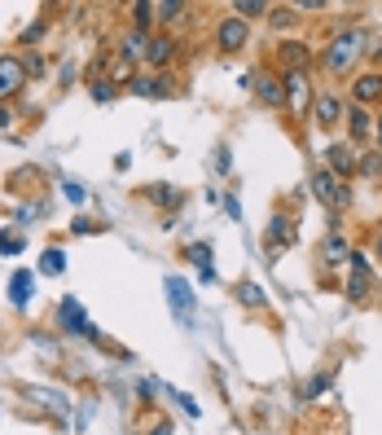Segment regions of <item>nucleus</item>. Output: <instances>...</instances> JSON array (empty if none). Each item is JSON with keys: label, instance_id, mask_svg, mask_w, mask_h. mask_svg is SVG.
<instances>
[{"label": "nucleus", "instance_id": "1", "mask_svg": "<svg viewBox=\"0 0 382 435\" xmlns=\"http://www.w3.org/2000/svg\"><path fill=\"white\" fill-rule=\"evenodd\" d=\"M364 53V31L360 27H352V31H343V36L325 48V71H334V75H343L347 66H356V58Z\"/></svg>", "mask_w": 382, "mask_h": 435}, {"label": "nucleus", "instance_id": "2", "mask_svg": "<svg viewBox=\"0 0 382 435\" xmlns=\"http://www.w3.org/2000/svg\"><path fill=\"white\" fill-rule=\"evenodd\" d=\"M312 194H317V203H325L329 211L347 207V198H352V189H347L334 172H312Z\"/></svg>", "mask_w": 382, "mask_h": 435}, {"label": "nucleus", "instance_id": "3", "mask_svg": "<svg viewBox=\"0 0 382 435\" xmlns=\"http://www.w3.org/2000/svg\"><path fill=\"white\" fill-rule=\"evenodd\" d=\"M57 321H62V330H71V334H84V339H97V330L88 326V316H84V308H79V299H71V295L62 299V308H57Z\"/></svg>", "mask_w": 382, "mask_h": 435}, {"label": "nucleus", "instance_id": "4", "mask_svg": "<svg viewBox=\"0 0 382 435\" xmlns=\"http://www.w3.org/2000/svg\"><path fill=\"white\" fill-rule=\"evenodd\" d=\"M27 83V62L22 58H0V102H9Z\"/></svg>", "mask_w": 382, "mask_h": 435}, {"label": "nucleus", "instance_id": "5", "mask_svg": "<svg viewBox=\"0 0 382 435\" xmlns=\"http://www.w3.org/2000/svg\"><path fill=\"white\" fill-rule=\"evenodd\" d=\"M369 290H374V273H369V260H364V255H356V250H352V281H347V299H356V304H360V299L369 295Z\"/></svg>", "mask_w": 382, "mask_h": 435}, {"label": "nucleus", "instance_id": "6", "mask_svg": "<svg viewBox=\"0 0 382 435\" xmlns=\"http://www.w3.org/2000/svg\"><path fill=\"white\" fill-rule=\"evenodd\" d=\"M215 44H220V53H242V44H246V22H242V18H224L220 31H215Z\"/></svg>", "mask_w": 382, "mask_h": 435}, {"label": "nucleus", "instance_id": "7", "mask_svg": "<svg viewBox=\"0 0 382 435\" xmlns=\"http://www.w3.org/2000/svg\"><path fill=\"white\" fill-rule=\"evenodd\" d=\"M168 299H172V312L189 326V321H193V290H189L180 277H168Z\"/></svg>", "mask_w": 382, "mask_h": 435}, {"label": "nucleus", "instance_id": "8", "mask_svg": "<svg viewBox=\"0 0 382 435\" xmlns=\"http://www.w3.org/2000/svg\"><path fill=\"white\" fill-rule=\"evenodd\" d=\"M352 102H356V106H374V102H382V75H378V71H364V75L352 83Z\"/></svg>", "mask_w": 382, "mask_h": 435}, {"label": "nucleus", "instance_id": "9", "mask_svg": "<svg viewBox=\"0 0 382 435\" xmlns=\"http://www.w3.org/2000/svg\"><path fill=\"white\" fill-rule=\"evenodd\" d=\"M347 260H352V246H347V238H343V233H329L325 246H321V264H325V269H343Z\"/></svg>", "mask_w": 382, "mask_h": 435}, {"label": "nucleus", "instance_id": "10", "mask_svg": "<svg viewBox=\"0 0 382 435\" xmlns=\"http://www.w3.org/2000/svg\"><path fill=\"white\" fill-rule=\"evenodd\" d=\"M308 97H312L308 75H303V71H290V75H286V102H290L299 114H303V110H308Z\"/></svg>", "mask_w": 382, "mask_h": 435}, {"label": "nucleus", "instance_id": "11", "mask_svg": "<svg viewBox=\"0 0 382 435\" xmlns=\"http://www.w3.org/2000/svg\"><path fill=\"white\" fill-rule=\"evenodd\" d=\"M294 242V220L290 215H273V225H268V250L277 255V250H286Z\"/></svg>", "mask_w": 382, "mask_h": 435}, {"label": "nucleus", "instance_id": "12", "mask_svg": "<svg viewBox=\"0 0 382 435\" xmlns=\"http://www.w3.org/2000/svg\"><path fill=\"white\" fill-rule=\"evenodd\" d=\"M312 114H317V128H334L339 119H343V102L339 97H317V102H312Z\"/></svg>", "mask_w": 382, "mask_h": 435}, {"label": "nucleus", "instance_id": "13", "mask_svg": "<svg viewBox=\"0 0 382 435\" xmlns=\"http://www.w3.org/2000/svg\"><path fill=\"white\" fill-rule=\"evenodd\" d=\"M356 149L352 145H334V149H329V172H334V176H352L356 172Z\"/></svg>", "mask_w": 382, "mask_h": 435}, {"label": "nucleus", "instance_id": "14", "mask_svg": "<svg viewBox=\"0 0 382 435\" xmlns=\"http://www.w3.org/2000/svg\"><path fill=\"white\" fill-rule=\"evenodd\" d=\"M31 295H36V277H31L27 269H22V273H13V281H9V299H13L18 308H27V304H31Z\"/></svg>", "mask_w": 382, "mask_h": 435}, {"label": "nucleus", "instance_id": "15", "mask_svg": "<svg viewBox=\"0 0 382 435\" xmlns=\"http://www.w3.org/2000/svg\"><path fill=\"white\" fill-rule=\"evenodd\" d=\"M22 396H27V400H36V405H44V409H53V413H66V409H71V405H66V396L44 392V387H22Z\"/></svg>", "mask_w": 382, "mask_h": 435}, {"label": "nucleus", "instance_id": "16", "mask_svg": "<svg viewBox=\"0 0 382 435\" xmlns=\"http://www.w3.org/2000/svg\"><path fill=\"white\" fill-rule=\"evenodd\" d=\"M259 102L264 106H281L286 102V83L273 79V75H259Z\"/></svg>", "mask_w": 382, "mask_h": 435}, {"label": "nucleus", "instance_id": "17", "mask_svg": "<svg viewBox=\"0 0 382 435\" xmlns=\"http://www.w3.org/2000/svg\"><path fill=\"white\" fill-rule=\"evenodd\" d=\"M128 88L137 93V97H168V79H128Z\"/></svg>", "mask_w": 382, "mask_h": 435}, {"label": "nucleus", "instance_id": "18", "mask_svg": "<svg viewBox=\"0 0 382 435\" xmlns=\"http://www.w3.org/2000/svg\"><path fill=\"white\" fill-rule=\"evenodd\" d=\"M185 260H193L198 269H203V277H207V281L215 277V269H211V246H203V242H193V246H185Z\"/></svg>", "mask_w": 382, "mask_h": 435}, {"label": "nucleus", "instance_id": "19", "mask_svg": "<svg viewBox=\"0 0 382 435\" xmlns=\"http://www.w3.org/2000/svg\"><path fill=\"white\" fill-rule=\"evenodd\" d=\"M172 53H176V48H172V40H163V36H158V40H149V53H145V62H149V66H168V62H172Z\"/></svg>", "mask_w": 382, "mask_h": 435}, {"label": "nucleus", "instance_id": "20", "mask_svg": "<svg viewBox=\"0 0 382 435\" xmlns=\"http://www.w3.org/2000/svg\"><path fill=\"white\" fill-rule=\"evenodd\" d=\"M145 53H149V40L141 36V31H137V36H128V40H123V48H119V58H123V62H137V58H145Z\"/></svg>", "mask_w": 382, "mask_h": 435}, {"label": "nucleus", "instance_id": "21", "mask_svg": "<svg viewBox=\"0 0 382 435\" xmlns=\"http://www.w3.org/2000/svg\"><path fill=\"white\" fill-rule=\"evenodd\" d=\"M347 123H352V137H364V132H369V123H374V119H369V114H364V106H356V102H352V106H347Z\"/></svg>", "mask_w": 382, "mask_h": 435}, {"label": "nucleus", "instance_id": "22", "mask_svg": "<svg viewBox=\"0 0 382 435\" xmlns=\"http://www.w3.org/2000/svg\"><path fill=\"white\" fill-rule=\"evenodd\" d=\"M145 198H149V203H163V207H176V203H180V189H172V185H149Z\"/></svg>", "mask_w": 382, "mask_h": 435}, {"label": "nucleus", "instance_id": "23", "mask_svg": "<svg viewBox=\"0 0 382 435\" xmlns=\"http://www.w3.org/2000/svg\"><path fill=\"white\" fill-rule=\"evenodd\" d=\"M259 13H268V5H264V0H238L233 5V18H259Z\"/></svg>", "mask_w": 382, "mask_h": 435}, {"label": "nucleus", "instance_id": "24", "mask_svg": "<svg viewBox=\"0 0 382 435\" xmlns=\"http://www.w3.org/2000/svg\"><path fill=\"white\" fill-rule=\"evenodd\" d=\"M281 53H286V62L294 66V71H303V62H308V48H303V44H286Z\"/></svg>", "mask_w": 382, "mask_h": 435}, {"label": "nucleus", "instance_id": "25", "mask_svg": "<svg viewBox=\"0 0 382 435\" xmlns=\"http://www.w3.org/2000/svg\"><path fill=\"white\" fill-rule=\"evenodd\" d=\"M66 269V255L53 246V250H44V273H62Z\"/></svg>", "mask_w": 382, "mask_h": 435}, {"label": "nucleus", "instance_id": "26", "mask_svg": "<svg viewBox=\"0 0 382 435\" xmlns=\"http://www.w3.org/2000/svg\"><path fill=\"white\" fill-rule=\"evenodd\" d=\"M0 250H5V255H18V250H22V233H0Z\"/></svg>", "mask_w": 382, "mask_h": 435}, {"label": "nucleus", "instance_id": "27", "mask_svg": "<svg viewBox=\"0 0 382 435\" xmlns=\"http://www.w3.org/2000/svg\"><path fill=\"white\" fill-rule=\"evenodd\" d=\"M294 13H299V9H268V22H273V27H290Z\"/></svg>", "mask_w": 382, "mask_h": 435}, {"label": "nucleus", "instance_id": "28", "mask_svg": "<svg viewBox=\"0 0 382 435\" xmlns=\"http://www.w3.org/2000/svg\"><path fill=\"white\" fill-rule=\"evenodd\" d=\"M93 97H97V102H110V97H114V83H110V79H97V83H93Z\"/></svg>", "mask_w": 382, "mask_h": 435}, {"label": "nucleus", "instance_id": "29", "mask_svg": "<svg viewBox=\"0 0 382 435\" xmlns=\"http://www.w3.org/2000/svg\"><path fill=\"white\" fill-rule=\"evenodd\" d=\"M62 194L71 198L75 207H79V203H84V198H88V194H84V185H75V180H66V185H62Z\"/></svg>", "mask_w": 382, "mask_h": 435}, {"label": "nucleus", "instance_id": "30", "mask_svg": "<svg viewBox=\"0 0 382 435\" xmlns=\"http://www.w3.org/2000/svg\"><path fill=\"white\" fill-rule=\"evenodd\" d=\"M360 167H364V172H369V176H378V172H382V159H378V154H369V159H364Z\"/></svg>", "mask_w": 382, "mask_h": 435}, {"label": "nucleus", "instance_id": "31", "mask_svg": "<svg viewBox=\"0 0 382 435\" xmlns=\"http://www.w3.org/2000/svg\"><path fill=\"white\" fill-rule=\"evenodd\" d=\"M238 295H242V299H246V304H264V299H259V290H255V286H242V290H238Z\"/></svg>", "mask_w": 382, "mask_h": 435}, {"label": "nucleus", "instance_id": "32", "mask_svg": "<svg viewBox=\"0 0 382 435\" xmlns=\"http://www.w3.org/2000/svg\"><path fill=\"white\" fill-rule=\"evenodd\" d=\"M176 405H180V409H185L189 417H198V405H193V400H189V396H176Z\"/></svg>", "mask_w": 382, "mask_h": 435}, {"label": "nucleus", "instance_id": "33", "mask_svg": "<svg viewBox=\"0 0 382 435\" xmlns=\"http://www.w3.org/2000/svg\"><path fill=\"white\" fill-rule=\"evenodd\" d=\"M71 229H75V233H97V225H93V220H84V215H79V220H75Z\"/></svg>", "mask_w": 382, "mask_h": 435}, {"label": "nucleus", "instance_id": "34", "mask_svg": "<svg viewBox=\"0 0 382 435\" xmlns=\"http://www.w3.org/2000/svg\"><path fill=\"white\" fill-rule=\"evenodd\" d=\"M40 36H44V27H40V22H36V27H27V31H22V40H27V44H31V40H40Z\"/></svg>", "mask_w": 382, "mask_h": 435}, {"label": "nucleus", "instance_id": "35", "mask_svg": "<svg viewBox=\"0 0 382 435\" xmlns=\"http://www.w3.org/2000/svg\"><path fill=\"white\" fill-rule=\"evenodd\" d=\"M374 250H378V260H382V238H378V242H374Z\"/></svg>", "mask_w": 382, "mask_h": 435}, {"label": "nucleus", "instance_id": "36", "mask_svg": "<svg viewBox=\"0 0 382 435\" xmlns=\"http://www.w3.org/2000/svg\"><path fill=\"white\" fill-rule=\"evenodd\" d=\"M378 145H382V119H378Z\"/></svg>", "mask_w": 382, "mask_h": 435}]
</instances>
